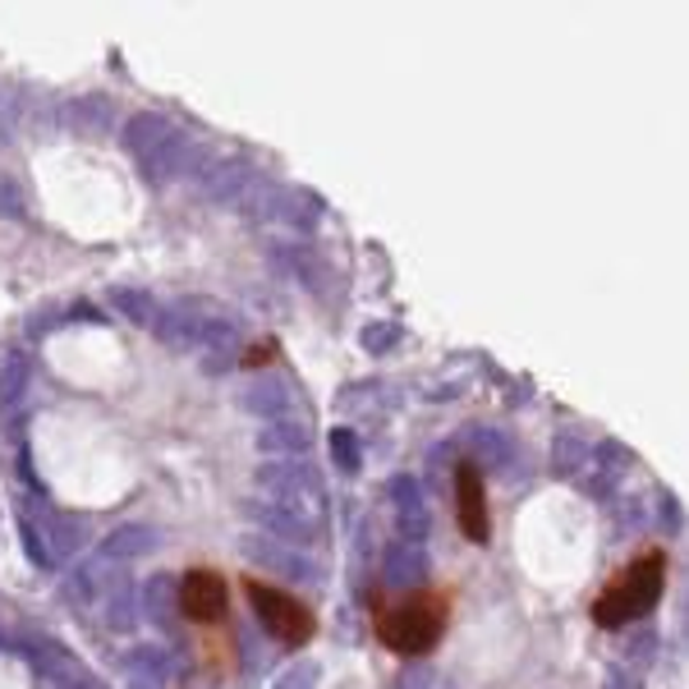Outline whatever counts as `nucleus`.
<instances>
[{
  "label": "nucleus",
  "mask_w": 689,
  "mask_h": 689,
  "mask_svg": "<svg viewBox=\"0 0 689 689\" xmlns=\"http://www.w3.org/2000/svg\"><path fill=\"white\" fill-rule=\"evenodd\" d=\"M244 588H248V603H254V611H258V620H263V630H267L271 639H280L286 648H299V644L312 639V630H318V616H312V611L295 598V593H280V588L258 584V579H248Z\"/></svg>",
  "instance_id": "7ed1b4c3"
},
{
  "label": "nucleus",
  "mask_w": 689,
  "mask_h": 689,
  "mask_svg": "<svg viewBox=\"0 0 689 689\" xmlns=\"http://www.w3.org/2000/svg\"><path fill=\"white\" fill-rule=\"evenodd\" d=\"M230 607V593H226V579L216 570H189L179 579V611L207 625V620H222Z\"/></svg>",
  "instance_id": "20e7f679"
},
{
  "label": "nucleus",
  "mask_w": 689,
  "mask_h": 689,
  "mask_svg": "<svg viewBox=\"0 0 689 689\" xmlns=\"http://www.w3.org/2000/svg\"><path fill=\"white\" fill-rule=\"evenodd\" d=\"M662 584H667V556L662 552H644L639 561H630L603 593L598 603H593V620L603 625V630H620V625H630L639 616H648L662 598Z\"/></svg>",
  "instance_id": "f257e3e1"
},
{
  "label": "nucleus",
  "mask_w": 689,
  "mask_h": 689,
  "mask_svg": "<svg viewBox=\"0 0 689 689\" xmlns=\"http://www.w3.org/2000/svg\"><path fill=\"white\" fill-rule=\"evenodd\" d=\"M446 630V598L442 593H419L410 603H395V607H378V635L387 648L404 652V657H419L432 652L436 639Z\"/></svg>",
  "instance_id": "f03ea898"
},
{
  "label": "nucleus",
  "mask_w": 689,
  "mask_h": 689,
  "mask_svg": "<svg viewBox=\"0 0 689 689\" xmlns=\"http://www.w3.org/2000/svg\"><path fill=\"white\" fill-rule=\"evenodd\" d=\"M455 515H460V534L469 543H487V487L469 460L455 469Z\"/></svg>",
  "instance_id": "39448f33"
},
{
  "label": "nucleus",
  "mask_w": 689,
  "mask_h": 689,
  "mask_svg": "<svg viewBox=\"0 0 689 689\" xmlns=\"http://www.w3.org/2000/svg\"><path fill=\"white\" fill-rule=\"evenodd\" d=\"M267 359H276V344H258L254 354H244V368H258V363H267Z\"/></svg>",
  "instance_id": "423d86ee"
}]
</instances>
